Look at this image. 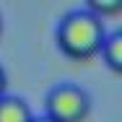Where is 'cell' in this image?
I'll use <instances>...</instances> for the list:
<instances>
[{"instance_id": "cell-1", "label": "cell", "mask_w": 122, "mask_h": 122, "mask_svg": "<svg viewBox=\"0 0 122 122\" xmlns=\"http://www.w3.org/2000/svg\"><path fill=\"white\" fill-rule=\"evenodd\" d=\"M107 34L104 18L91 13L86 5L83 8H70L55 26V42L62 55L70 60H91L99 55L101 39Z\"/></svg>"}, {"instance_id": "cell-2", "label": "cell", "mask_w": 122, "mask_h": 122, "mask_svg": "<svg viewBox=\"0 0 122 122\" xmlns=\"http://www.w3.org/2000/svg\"><path fill=\"white\" fill-rule=\"evenodd\" d=\"M91 94L78 83H57L44 96V117L52 122H86L91 114Z\"/></svg>"}, {"instance_id": "cell-3", "label": "cell", "mask_w": 122, "mask_h": 122, "mask_svg": "<svg viewBox=\"0 0 122 122\" xmlns=\"http://www.w3.org/2000/svg\"><path fill=\"white\" fill-rule=\"evenodd\" d=\"M34 112L29 107V101L13 94L0 96V122H31Z\"/></svg>"}, {"instance_id": "cell-4", "label": "cell", "mask_w": 122, "mask_h": 122, "mask_svg": "<svg viewBox=\"0 0 122 122\" xmlns=\"http://www.w3.org/2000/svg\"><path fill=\"white\" fill-rule=\"evenodd\" d=\"M99 55L104 57V62H107V68H109L112 73H122V31L120 29L104 34L101 47H99Z\"/></svg>"}, {"instance_id": "cell-5", "label": "cell", "mask_w": 122, "mask_h": 122, "mask_svg": "<svg viewBox=\"0 0 122 122\" xmlns=\"http://www.w3.org/2000/svg\"><path fill=\"white\" fill-rule=\"evenodd\" d=\"M5 94H8V73L0 65V96H5Z\"/></svg>"}, {"instance_id": "cell-6", "label": "cell", "mask_w": 122, "mask_h": 122, "mask_svg": "<svg viewBox=\"0 0 122 122\" xmlns=\"http://www.w3.org/2000/svg\"><path fill=\"white\" fill-rule=\"evenodd\" d=\"M31 122H52V120L44 117V114H34V120H31Z\"/></svg>"}, {"instance_id": "cell-7", "label": "cell", "mask_w": 122, "mask_h": 122, "mask_svg": "<svg viewBox=\"0 0 122 122\" xmlns=\"http://www.w3.org/2000/svg\"><path fill=\"white\" fill-rule=\"evenodd\" d=\"M0 34H3V13H0Z\"/></svg>"}]
</instances>
